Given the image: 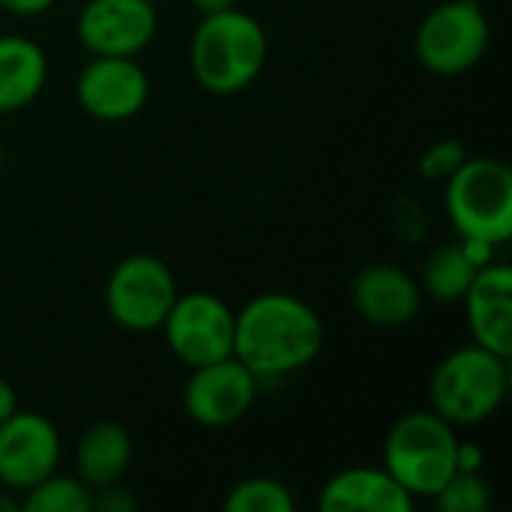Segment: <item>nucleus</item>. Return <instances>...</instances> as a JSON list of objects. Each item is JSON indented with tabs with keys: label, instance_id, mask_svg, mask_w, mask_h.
<instances>
[{
	"label": "nucleus",
	"instance_id": "nucleus-18",
	"mask_svg": "<svg viewBox=\"0 0 512 512\" xmlns=\"http://www.w3.org/2000/svg\"><path fill=\"white\" fill-rule=\"evenodd\" d=\"M477 270L480 264L468 255L462 240L441 246L438 252L429 255L423 267V291L438 303H462Z\"/></svg>",
	"mask_w": 512,
	"mask_h": 512
},
{
	"label": "nucleus",
	"instance_id": "nucleus-29",
	"mask_svg": "<svg viewBox=\"0 0 512 512\" xmlns=\"http://www.w3.org/2000/svg\"><path fill=\"white\" fill-rule=\"evenodd\" d=\"M150 3H159V0H150Z\"/></svg>",
	"mask_w": 512,
	"mask_h": 512
},
{
	"label": "nucleus",
	"instance_id": "nucleus-26",
	"mask_svg": "<svg viewBox=\"0 0 512 512\" xmlns=\"http://www.w3.org/2000/svg\"><path fill=\"white\" fill-rule=\"evenodd\" d=\"M15 411H18V396L12 390V384L6 378H0V423L9 420Z\"/></svg>",
	"mask_w": 512,
	"mask_h": 512
},
{
	"label": "nucleus",
	"instance_id": "nucleus-19",
	"mask_svg": "<svg viewBox=\"0 0 512 512\" xmlns=\"http://www.w3.org/2000/svg\"><path fill=\"white\" fill-rule=\"evenodd\" d=\"M21 495V512H93V489L78 477L57 471Z\"/></svg>",
	"mask_w": 512,
	"mask_h": 512
},
{
	"label": "nucleus",
	"instance_id": "nucleus-21",
	"mask_svg": "<svg viewBox=\"0 0 512 512\" xmlns=\"http://www.w3.org/2000/svg\"><path fill=\"white\" fill-rule=\"evenodd\" d=\"M432 501L441 512H486L492 507V486L480 471H456Z\"/></svg>",
	"mask_w": 512,
	"mask_h": 512
},
{
	"label": "nucleus",
	"instance_id": "nucleus-3",
	"mask_svg": "<svg viewBox=\"0 0 512 512\" xmlns=\"http://www.w3.org/2000/svg\"><path fill=\"white\" fill-rule=\"evenodd\" d=\"M510 357L474 345L450 351L432 372V411L450 426H480L498 414L510 393Z\"/></svg>",
	"mask_w": 512,
	"mask_h": 512
},
{
	"label": "nucleus",
	"instance_id": "nucleus-5",
	"mask_svg": "<svg viewBox=\"0 0 512 512\" xmlns=\"http://www.w3.org/2000/svg\"><path fill=\"white\" fill-rule=\"evenodd\" d=\"M447 216L462 240L504 246L512 237V171L492 156H468L447 180Z\"/></svg>",
	"mask_w": 512,
	"mask_h": 512
},
{
	"label": "nucleus",
	"instance_id": "nucleus-16",
	"mask_svg": "<svg viewBox=\"0 0 512 512\" xmlns=\"http://www.w3.org/2000/svg\"><path fill=\"white\" fill-rule=\"evenodd\" d=\"M132 465V438L123 426L99 420L84 429L75 447V477L90 489H105L123 480Z\"/></svg>",
	"mask_w": 512,
	"mask_h": 512
},
{
	"label": "nucleus",
	"instance_id": "nucleus-4",
	"mask_svg": "<svg viewBox=\"0 0 512 512\" xmlns=\"http://www.w3.org/2000/svg\"><path fill=\"white\" fill-rule=\"evenodd\" d=\"M456 450V426H450L432 408L408 411L384 438V468L414 501L432 498L459 471Z\"/></svg>",
	"mask_w": 512,
	"mask_h": 512
},
{
	"label": "nucleus",
	"instance_id": "nucleus-8",
	"mask_svg": "<svg viewBox=\"0 0 512 512\" xmlns=\"http://www.w3.org/2000/svg\"><path fill=\"white\" fill-rule=\"evenodd\" d=\"M159 330L168 351L189 369L234 354V312L222 297L207 291L177 294Z\"/></svg>",
	"mask_w": 512,
	"mask_h": 512
},
{
	"label": "nucleus",
	"instance_id": "nucleus-1",
	"mask_svg": "<svg viewBox=\"0 0 512 512\" xmlns=\"http://www.w3.org/2000/svg\"><path fill=\"white\" fill-rule=\"evenodd\" d=\"M324 321L300 297L270 291L234 312V357L261 381L285 378L318 360Z\"/></svg>",
	"mask_w": 512,
	"mask_h": 512
},
{
	"label": "nucleus",
	"instance_id": "nucleus-10",
	"mask_svg": "<svg viewBox=\"0 0 512 512\" xmlns=\"http://www.w3.org/2000/svg\"><path fill=\"white\" fill-rule=\"evenodd\" d=\"M159 27L156 3L150 0H87L78 12V42L93 57H135Z\"/></svg>",
	"mask_w": 512,
	"mask_h": 512
},
{
	"label": "nucleus",
	"instance_id": "nucleus-24",
	"mask_svg": "<svg viewBox=\"0 0 512 512\" xmlns=\"http://www.w3.org/2000/svg\"><path fill=\"white\" fill-rule=\"evenodd\" d=\"M57 0H0V9L12 12V15H21V18H33V15H42L54 6Z\"/></svg>",
	"mask_w": 512,
	"mask_h": 512
},
{
	"label": "nucleus",
	"instance_id": "nucleus-9",
	"mask_svg": "<svg viewBox=\"0 0 512 512\" xmlns=\"http://www.w3.org/2000/svg\"><path fill=\"white\" fill-rule=\"evenodd\" d=\"M255 396H258V378L231 354L192 369L183 390V405L192 423L207 429H225L249 414Z\"/></svg>",
	"mask_w": 512,
	"mask_h": 512
},
{
	"label": "nucleus",
	"instance_id": "nucleus-11",
	"mask_svg": "<svg viewBox=\"0 0 512 512\" xmlns=\"http://www.w3.org/2000/svg\"><path fill=\"white\" fill-rule=\"evenodd\" d=\"M60 435L57 426L36 411H15L0 423V486L27 492L57 471Z\"/></svg>",
	"mask_w": 512,
	"mask_h": 512
},
{
	"label": "nucleus",
	"instance_id": "nucleus-28",
	"mask_svg": "<svg viewBox=\"0 0 512 512\" xmlns=\"http://www.w3.org/2000/svg\"><path fill=\"white\" fill-rule=\"evenodd\" d=\"M18 510H21V504H18V501L9 495V489L3 486V489H0V512H18Z\"/></svg>",
	"mask_w": 512,
	"mask_h": 512
},
{
	"label": "nucleus",
	"instance_id": "nucleus-7",
	"mask_svg": "<svg viewBox=\"0 0 512 512\" xmlns=\"http://www.w3.org/2000/svg\"><path fill=\"white\" fill-rule=\"evenodd\" d=\"M177 294V279L165 261L153 255H129L105 282V309L117 327L150 333L162 327Z\"/></svg>",
	"mask_w": 512,
	"mask_h": 512
},
{
	"label": "nucleus",
	"instance_id": "nucleus-2",
	"mask_svg": "<svg viewBox=\"0 0 512 512\" xmlns=\"http://www.w3.org/2000/svg\"><path fill=\"white\" fill-rule=\"evenodd\" d=\"M267 51L270 42L261 21L231 6L201 15L189 42V69L207 93L234 96L261 75Z\"/></svg>",
	"mask_w": 512,
	"mask_h": 512
},
{
	"label": "nucleus",
	"instance_id": "nucleus-13",
	"mask_svg": "<svg viewBox=\"0 0 512 512\" xmlns=\"http://www.w3.org/2000/svg\"><path fill=\"white\" fill-rule=\"evenodd\" d=\"M351 303L363 321L375 327H405L423 306V288L417 279L396 264H372L354 276Z\"/></svg>",
	"mask_w": 512,
	"mask_h": 512
},
{
	"label": "nucleus",
	"instance_id": "nucleus-27",
	"mask_svg": "<svg viewBox=\"0 0 512 512\" xmlns=\"http://www.w3.org/2000/svg\"><path fill=\"white\" fill-rule=\"evenodd\" d=\"M189 3L198 9V15H213V12H222V9L237 6V0H189Z\"/></svg>",
	"mask_w": 512,
	"mask_h": 512
},
{
	"label": "nucleus",
	"instance_id": "nucleus-15",
	"mask_svg": "<svg viewBox=\"0 0 512 512\" xmlns=\"http://www.w3.org/2000/svg\"><path fill=\"white\" fill-rule=\"evenodd\" d=\"M324 512H411L414 498L381 468H348L330 477L318 495Z\"/></svg>",
	"mask_w": 512,
	"mask_h": 512
},
{
	"label": "nucleus",
	"instance_id": "nucleus-17",
	"mask_svg": "<svg viewBox=\"0 0 512 512\" xmlns=\"http://www.w3.org/2000/svg\"><path fill=\"white\" fill-rule=\"evenodd\" d=\"M48 57L27 36H0V114L27 108L45 87Z\"/></svg>",
	"mask_w": 512,
	"mask_h": 512
},
{
	"label": "nucleus",
	"instance_id": "nucleus-6",
	"mask_svg": "<svg viewBox=\"0 0 512 512\" xmlns=\"http://www.w3.org/2000/svg\"><path fill=\"white\" fill-rule=\"evenodd\" d=\"M492 42V24L477 0L438 3L417 27L414 51L432 75H462L474 69Z\"/></svg>",
	"mask_w": 512,
	"mask_h": 512
},
{
	"label": "nucleus",
	"instance_id": "nucleus-25",
	"mask_svg": "<svg viewBox=\"0 0 512 512\" xmlns=\"http://www.w3.org/2000/svg\"><path fill=\"white\" fill-rule=\"evenodd\" d=\"M456 468H459V471H480V468H483V450L474 447V444H462V441H459Z\"/></svg>",
	"mask_w": 512,
	"mask_h": 512
},
{
	"label": "nucleus",
	"instance_id": "nucleus-23",
	"mask_svg": "<svg viewBox=\"0 0 512 512\" xmlns=\"http://www.w3.org/2000/svg\"><path fill=\"white\" fill-rule=\"evenodd\" d=\"M138 507V501L120 489V483L114 486H105V489H93V510H105V512H129Z\"/></svg>",
	"mask_w": 512,
	"mask_h": 512
},
{
	"label": "nucleus",
	"instance_id": "nucleus-14",
	"mask_svg": "<svg viewBox=\"0 0 512 512\" xmlns=\"http://www.w3.org/2000/svg\"><path fill=\"white\" fill-rule=\"evenodd\" d=\"M471 336L480 348L501 357L512 354V270L510 264L489 261L477 270L465 294Z\"/></svg>",
	"mask_w": 512,
	"mask_h": 512
},
{
	"label": "nucleus",
	"instance_id": "nucleus-22",
	"mask_svg": "<svg viewBox=\"0 0 512 512\" xmlns=\"http://www.w3.org/2000/svg\"><path fill=\"white\" fill-rule=\"evenodd\" d=\"M468 159V147L456 138H444L438 144H432L423 156H420V174L423 180L429 183H438V180H447L462 162Z\"/></svg>",
	"mask_w": 512,
	"mask_h": 512
},
{
	"label": "nucleus",
	"instance_id": "nucleus-20",
	"mask_svg": "<svg viewBox=\"0 0 512 512\" xmlns=\"http://www.w3.org/2000/svg\"><path fill=\"white\" fill-rule=\"evenodd\" d=\"M228 512H291L294 510V495L285 483L273 477H249L237 483L228 498H225Z\"/></svg>",
	"mask_w": 512,
	"mask_h": 512
},
{
	"label": "nucleus",
	"instance_id": "nucleus-12",
	"mask_svg": "<svg viewBox=\"0 0 512 512\" xmlns=\"http://www.w3.org/2000/svg\"><path fill=\"white\" fill-rule=\"evenodd\" d=\"M75 96L90 117L120 123L147 105L150 81L135 57H93L78 72Z\"/></svg>",
	"mask_w": 512,
	"mask_h": 512
}]
</instances>
